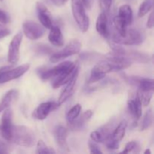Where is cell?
Returning <instances> with one entry per match:
<instances>
[{
  "instance_id": "obj_30",
  "label": "cell",
  "mask_w": 154,
  "mask_h": 154,
  "mask_svg": "<svg viewBox=\"0 0 154 154\" xmlns=\"http://www.w3.org/2000/svg\"><path fill=\"white\" fill-rule=\"evenodd\" d=\"M103 143H105L107 148L110 150H117L119 148V147H120V142L116 141V140H114L112 138V134L109 137H108Z\"/></svg>"
},
{
  "instance_id": "obj_15",
  "label": "cell",
  "mask_w": 154,
  "mask_h": 154,
  "mask_svg": "<svg viewBox=\"0 0 154 154\" xmlns=\"http://www.w3.org/2000/svg\"><path fill=\"white\" fill-rule=\"evenodd\" d=\"M78 78V75H76V76L74 77L71 81H69L67 84H66V87H65L64 90L62 91L61 94H60V97H59L58 99L57 104L59 105V106H60V105H62L63 103H64L66 101H67L68 99L73 95L75 90V85H76Z\"/></svg>"
},
{
  "instance_id": "obj_5",
  "label": "cell",
  "mask_w": 154,
  "mask_h": 154,
  "mask_svg": "<svg viewBox=\"0 0 154 154\" xmlns=\"http://www.w3.org/2000/svg\"><path fill=\"white\" fill-rule=\"evenodd\" d=\"M81 44L78 40L74 39L71 41L63 50L54 53L50 58V61L53 63H58L67 57L78 54L81 51Z\"/></svg>"
},
{
  "instance_id": "obj_35",
  "label": "cell",
  "mask_w": 154,
  "mask_h": 154,
  "mask_svg": "<svg viewBox=\"0 0 154 154\" xmlns=\"http://www.w3.org/2000/svg\"><path fill=\"white\" fill-rule=\"evenodd\" d=\"M37 52H39L40 54H51L52 50L47 45H38L37 47Z\"/></svg>"
},
{
  "instance_id": "obj_26",
  "label": "cell",
  "mask_w": 154,
  "mask_h": 154,
  "mask_svg": "<svg viewBox=\"0 0 154 154\" xmlns=\"http://www.w3.org/2000/svg\"><path fill=\"white\" fill-rule=\"evenodd\" d=\"M153 0H144L140 5L138 9V17H142L145 16L153 8Z\"/></svg>"
},
{
  "instance_id": "obj_38",
  "label": "cell",
  "mask_w": 154,
  "mask_h": 154,
  "mask_svg": "<svg viewBox=\"0 0 154 154\" xmlns=\"http://www.w3.org/2000/svg\"><path fill=\"white\" fill-rule=\"evenodd\" d=\"M8 145L0 140V153H8L9 152Z\"/></svg>"
},
{
  "instance_id": "obj_3",
  "label": "cell",
  "mask_w": 154,
  "mask_h": 154,
  "mask_svg": "<svg viewBox=\"0 0 154 154\" xmlns=\"http://www.w3.org/2000/svg\"><path fill=\"white\" fill-rule=\"evenodd\" d=\"M72 10L74 19L82 32H86L90 26V18L81 0H72Z\"/></svg>"
},
{
  "instance_id": "obj_18",
  "label": "cell",
  "mask_w": 154,
  "mask_h": 154,
  "mask_svg": "<svg viewBox=\"0 0 154 154\" xmlns=\"http://www.w3.org/2000/svg\"><path fill=\"white\" fill-rule=\"evenodd\" d=\"M93 116V112L92 111L89 110V111H85L81 117L78 118L77 117L75 120H73L71 123H69V126L71 129L72 130H79V129H82L83 126L85 125L88 120L91 118Z\"/></svg>"
},
{
  "instance_id": "obj_42",
  "label": "cell",
  "mask_w": 154,
  "mask_h": 154,
  "mask_svg": "<svg viewBox=\"0 0 154 154\" xmlns=\"http://www.w3.org/2000/svg\"><path fill=\"white\" fill-rule=\"evenodd\" d=\"M12 66H2V67L0 68V73H2V72H4V71H6L8 70V69H11Z\"/></svg>"
},
{
  "instance_id": "obj_11",
  "label": "cell",
  "mask_w": 154,
  "mask_h": 154,
  "mask_svg": "<svg viewBox=\"0 0 154 154\" xmlns=\"http://www.w3.org/2000/svg\"><path fill=\"white\" fill-rule=\"evenodd\" d=\"M59 107V105L54 102H47L40 104L33 111L32 117L38 120H43L48 117L50 113Z\"/></svg>"
},
{
  "instance_id": "obj_33",
  "label": "cell",
  "mask_w": 154,
  "mask_h": 154,
  "mask_svg": "<svg viewBox=\"0 0 154 154\" xmlns=\"http://www.w3.org/2000/svg\"><path fill=\"white\" fill-rule=\"evenodd\" d=\"M90 138L93 141H95L96 143H103L104 137L102 134L101 133L100 131L98 130L93 131L90 134Z\"/></svg>"
},
{
  "instance_id": "obj_40",
  "label": "cell",
  "mask_w": 154,
  "mask_h": 154,
  "mask_svg": "<svg viewBox=\"0 0 154 154\" xmlns=\"http://www.w3.org/2000/svg\"><path fill=\"white\" fill-rule=\"evenodd\" d=\"M81 2H82L83 5L87 10H90L93 5V0H81Z\"/></svg>"
},
{
  "instance_id": "obj_39",
  "label": "cell",
  "mask_w": 154,
  "mask_h": 154,
  "mask_svg": "<svg viewBox=\"0 0 154 154\" xmlns=\"http://www.w3.org/2000/svg\"><path fill=\"white\" fill-rule=\"evenodd\" d=\"M154 26V20H153V12H151L147 19V27L148 29H152Z\"/></svg>"
},
{
  "instance_id": "obj_23",
  "label": "cell",
  "mask_w": 154,
  "mask_h": 154,
  "mask_svg": "<svg viewBox=\"0 0 154 154\" xmlns=\"http://www.w3.org/2000/svg\"><path fill=\"white\" fill-rule=\"evenodd\" d=\"M154 81L151 78H140L137 87L141 91H152L154 89Z\"/></svg>"
},
{
  "instance_id": "obj_19",
  "label": "cell",
  "mask_w": 154,
  "mask_h": 154,
  "mask_svg": "<svg viewBox=\"0 0 154 154\" xmlns=\"http://www.w3.org/2000/svg\"><path fill=\"white\" fill-rule=\"evenodd\" d=\"M18 92L16 90H11L5 94L0 102V113L8 108L12 103L17 99Z\"/></svg>"
},
{
  "instance_id": "obj_25",
  "label": "cell",
  "mask_w": 154,
  "mask_h": 154,
  "mask_svg": "<svg viewBox=\"0 0 154 154\" xmlns=\"http://www.w3.org/2000/svg\"><path fill=\"white\" fill-rule=\"evenodd\" d=\"M153 90H152V91H141V90H139L137 95H138L141 104L144 107H147L150 105V101L153 97Z\"/></svg>"
},
{
  "instance_id": "obj_2",
  "label": "cell",
  "mask_w": 154,
  "mask_h": 154,
  "mask_svg": "<svg viewBox=\"0 0 154 154\" xmlns=\"http://www.w3.org/2000/svg\"><path fill=\"white\" fill-rule=\"evenodd\" d=\"M145 39L144 33L137 29H126L123 35H120L117 32L112 35V42L119 45H137L142 43Z\"/></svg>"
},
{
  "instance_id": "obj_13",
  "label": "cell",
  "mask_w": 154,
  "mask_h": 154,
  "mask_svg": "<svg viewBox=\"0 0 154 154\" xmlns=\"http://www.w3.org/2000/svg\"><path fill=\"white\" fill-rule=\"evenodd\" d=\"M54 135H55L57 144L60 149L63 150V151L69 152V145L67 144L68 130L66 129V128L63 126H57L54 132Z\"/></svg>"
},
{
  "instance_id": "obj_31",
  "label": "cell",
  "mask_w": 154,
  "mask_h": 154,
  "mask_svg": "<svg viewBox=\"0 0 154 154\" xmlns=\"http://www.w3.org/2000/svg\"><path fill=\"white\" fill-rule=\"evenodd\" d=\"M105 77V75H104V74L99 73V72H96L95 71L92 70L90 76L88 79V84H93V83L98 82L100 80L103 79Z\"/></svg>"
},
{
  "instance_id": "obj_6",
  "label": "cell",
  "mask_w": 154,
  "mask_h": 154,
  "mask_svg": "<svg viewBox=\"0 0 154 154\" xmlns=\"http://www.w3.org/2000/svg\"><path fill=\"white\" fill-rule=\"evenodd\" d=\"M12 111L7 108L4 111L0 124V136L6 141L11 142L12 137Z\"/></svg>"
},
{
  "instance_id": "obj_14",
  "label": "cell",
  "mask_w": 154,
  "mask_h": 154,
  "mask_svg": "<svg viewBox=\"0 0 154 154\" xmlns=\"http://www.w3.org/2000/svg\"><path fill=\"white\" fill-rule=\"evenodd\" d=\"M96 31L102 37L108 38L110 35L109 29H108V14L105 12L102 11L99 15L96 20Z\"/></svg>"
},
{
  "instance_id": "obj_44",
  "label": "cell",
  "mask_w": 154,
  "mask_h": 154,
  "mask_svg": "<svg viewBox=\"0 0 154 154\" xmlns=\"http://www.w3.org/2000/svg\"><path fill=\"white\" fill-rule=\"evenodd\" d=\"M62 1H63V3H64V4H65V3H66V2H67V1H68V0H62Z\"/></svg>"
},
{
  "instance_id": "obj_4",
  "label": "cell",
  "mask_w": 154,
  "mask_h": 154,
  "mask_svg": "<svg viewBox=\"0 0 154 154\" xmlns=\"http://www.w3.org/2000/svg\"><path fill=\"white\" fill-rule=\"evenodd\" d=\"M75 63H72L70 61H66L64 63H61L54 67L51 69H45V68H40L37 71V73L40 78L43 81H47L54 77H57L66 72L69 69H70L75 65Z\"/></svg>"
},
{
  "instance_id": "obj_7",
  "label": "cell",
  "mask_w": 154,
  "mask_h": 154,
  "mask_svg": "<svg viewBox=\"0 0 154 154\" xmlns=\"http://www.w3.org/2000/svg\"><path fill=\"white\" fill-rule=\"evenodd\" d=\"M23 32L30 40H37L45 34V29L33 21H26L23 23Z\"/></svg>"
},
{
  "instance_id": "obj_1",
  "label": "cell",
  "mask_w": 154,
  "mask_h": 154,
  "mask_svg": "<svg viewBox=\"0 0 154 154\" xmlns=\"http://www.w3.org/2000/svg\"><path fill=\"white\" fill-rule=\"evenodd\" d=\"M35 135L34 132L24 126H13L11 142L25 147H32L35 144Z\"/></svg>"
},
{
  "instance_id": "obj_32",
  "label": "cell",
  "mask_w": 154,
  "mask_h": 154,
  "mask_svg": "<svg viewBox=\"0 0 154 154\" xmlns=\"http://www.w3.org/2000/svg\"><path fill=\"white\" fill-rule=\"evenodd\" d=\"M113 0H99V7L102 9L103 12L108 14L111 10V5H112Z\"/></svg>"
},
{
  "instance_id": "obj_12",
  "label": "cell",
  "mask_w": 154,
  "mask_h": 154,
  "mask_svg": "<svg viewBox=\"0 0 154 154\" xmlns=\"http://www.w3.org/2000/svg\"><path fill=\"white\" fill-rule=\"evenodd\" d=\"M36 9H37L38 18L42 26L44 28L51 29L53 26V20L51 14L48 11V8L43 3L37 2Z\"/></svg>"
},
{
  "instance_id": "obj_20",
  "label": "cell",
  "mask_w": 154,
  "mask_h": 154,
  "mask_svg": "<svg viewBox=\"0 0 154 154\" xmlns=\"http://www.w3.org/2000/svg\"><path fill=\"white\" fill-rule=\"evenodd\" d=\"M118 17H120L127 26L130 25L133 20V12L129 5H123L119 8Z\"/></svg>"
},
{
  "instance_id": "obj_43",
  "label": "cell",
  "mask_w": 154,
  "mask_h": 154,
  "mask_svg": "<svg viewBox=\"0 0 154 154\" xmlns=\"http://www.w3.org/2000/svg\"><path fill=\"white\" fill-rule=\"evenodd\" d=\"M150 154L151 153V151H150V149H147V150H146L145 151H144V154Z\"/></svg>"
},
{
  "instance_id": "obj_16",
  "label": "cell",
  "mask_w": 154,
  "mask_h": 154,
  "mask_svg": "<svg viewBox=\"0 0 154 154\" xmlns=\"http://www.w3.org/2000/svg\"><path fill=\"white\" fill-rule=\"evenodd\" d=\"M128 110L135 118L139 119L142 114V104L138 95L128 101Z\"/></svg>"
},
{
  "instance_id": "obj_41",
  "label": "cell",
  "mask_w": 154,
  "mask_h": 154,
  "mask_svg": "<svg viewBox=\"0 0 154 154\" xmlns=\"http://www.w3.org/2000/svg\"><path fill=\"white\" fill-rule=\"evenodd\" d=\"M51 2L57 6H61L64 5L62 0H51Z\"/></svg>"
},
{
  "instance_id": "obj_21",
  "label": "cell",
  "mask_w": 154,
  "mask_h": 154,
  "mask_svg": "<svg viewBox=\"0 0 154 154\" xmlns=\"http://www.w3.org/2000/svg\"><path fill=\"white\" fill-rule=\"evenodd\" d=\"M128 123L126 120H122L118 125H117V127L115 128V129L114 130V132H112V138L114 140L117 141H121L122 139L124 137L125 133H126V128H127Z\"/></svg>"
},
{
  "instance_id": "obj_9",
  "label": "cell",
  "mask_w": 154,
  "mask_h": 154,
  "mask_svg": "<svg viewBox=\"0 0 154 154\" xmlns=\"http://www.w3.org/2000/svg\"><path fill=\"white\" fill-rule=\"evenodd\" d=\"M30 68L29 64H24L14 69H10L0 73V84H5L12 80L17 79L23 76Z\"/></svg>"
},
{
  "instance_id": "obj_36",
  "label": "cell",
  "mask_w": 154,
  "mask_h": 154,
  "mask_svg": "<svg viewBox=\"0 0 154 154\" xmlns=\"http://www.w3.org/2000/svg\"><path fill=\"white\" fill-rule=\"evenodd\" d=\"M9 21H10V18L8 15L6 14V12L0 9V23L7 24L8 23H9Z\"/></svg>"
},
{
  "instance_id": "obj_8",
  "label": "cell",
  "mask_w": 154,
  "mask_h": 154,
  "mask_svg": "<svg viewBox=\"0 0 154 154\" xmlns=\"http://www.w3.org/2000/svg\"><path fill=\"white\" fill-rule=\"evenodd\" d=\"M23 34L21 32L17 33L14 36L9 45L8 51V62L12 65L18 63L20 59V48L22 43Z\"/></svg>"
},
{
  "instance_id": "obj_45",
  "label": "cell",
  "mask_w": 154,
  "mask_h": 154,
  "mask_svg": "<svg viewBox=\"0 0 154 154\" xmlns=\"http://www.w3.org/2000/svg\"><path fill=\"white\" fill-rule=\"evenodd\" d=\"M0 1H2V0H0Z\"/></svg>"
},
{
  "instance_id": "obj_29",
  "label": "cell",
  "mask_w": 154,
  "mask_h": 154,
  "mask_svg": "<svg viewBox=\"0 0 154 154\" xmlns=\"http://www.w3.org/2000/svg\"><path fill=\"white\" fill-rule=\"evenodd\" d=\"M56 151L51 147H48L42 140L38 141L36 153H55Z\"/></svg>"
},
{
  "instance_id": "obj_22",
  "label": "cell",
  "mask_w": 154,
  "mask_h": 154,
  "mask_svg": "<svg viewBox=\"0 0 154 154\" xmlns=\"http://www.w3.org/2000/svg\"><path fill=\"white\" fill-rule=\"evenodd\" d=\"M153 122V114L152 109H149L148 111H146L144 114V117H143L142 120L141 122V125H140V129L141 131H144L150 128L152 126Z\"/></svg>"
},
{
  "instance_id": "obj_28",
  "label": "cell",
  "mask_w": 154,
  "mask_h": 154,
  "mask_svg": "<svg viewBox=\"0 0 154 154\" xmlns=\"http://www.w3.org/2000/svg\"><path fill=\"white\" fill-rule=\"evenodd\" d=\"M141 150V146L138 141H129L126 144L124 150H123L122 153H129L131 152L133 153H139Z\"/></svg>"
},
{
  "instance_id": "obj_37",
  "label": "cell",
  "mask_w": 154,
  "mask_h": 154,
  "mask_svg": "<svg viewBox=\"0 0 154 154\" xmlns=\"http://www.w3.org/2000/svg\"><path fill=\"white\" fill-rule=\"evenodd\" d=\"M10 34V30L6 28L2 23H0V38H4Z\"/></svg>"
},
{
  "instance_id": "obj_10",
  "label": "cell",
  "mask_w": 154,
  "mask_h": 154,
  "mask_svg": "<svg viewBox=\"0 0 154 154\" xmlns=\"http://www.w3.org/2000/svg\"><path fill=\"white\" fill-rule=\"evenodd\" d=\"M80 71V65L78 62L75 63L73 66L66 71V72L63 73L62 75L56 77L54 81L52 83V87L54 89H57L59 87H62L64 84H67L69 81L72 79L75 76L78 75Z\"/></svg>"
},
{
  "instance_id": "obj_17",
  "label": "cell",
  "mask_w": 154,
  "mask_h": 154,
  "mask_svg": "<svg viewBox=\"0 0 154 154\" xmlns=\"http://www.w3.org/2000/svg\"><path fill=\"white\" fill-rule=\"evenodd\" d=\"M50 33L48 35V40L51 45L55 47H62L64 45V39L63 34L58 26H53L50 29Z\"/></svg>"
},
{
  "instance_id": "obj_34",
  "label": "cell",
  "mask_w": 154,
  "mask_h": 154,
  "mask_svg": "<svg viewBox=\"0 0 154 154\" xmlns=\"http://www.w3.org/2000/svg\"><path fill=\"white\" fill-rule=\"evenodd\" d=\"M89 148H90V153H102V150H100V148H99V146L96 144V142H95V141H89Z\"/></svg>"
},
{
  "instance_id": "obj_27",
  "label": "cell",
  "mask_w": 154,
  "mask_h": 154,
  "mask_svg": "<svg viewBox=\"0 0 154 154\" xmlns=\"http://www.w3.org/2000/svg\"><path fill=\"white\" fill-rule=\"evenodd\" d=\"M81 105L80 104H77L75 106L72 107L69 111L67 114V121L68 123H71L75 120L77 117H79L80 113L81 111Z\"/></svg>"
},
{
  "instance_id": "obj_24",
  "label": "cell",
  "mask_w": 154,
  "mask_h": 154,
  "mask_svg": "<svg viewBox=\"0 0 154 154\" xmlns=\"http://www.w3.org/2000/svg\"><path fill=\"white\" fill-rule=\"evenodd\" d=\"M114 23L116 29V32L120 35H123L126 33V29H127V24L118 16L114 17Z\"/></svg>"
}]
</instances>
